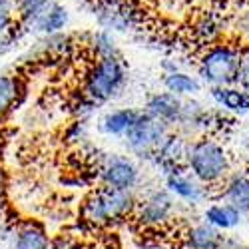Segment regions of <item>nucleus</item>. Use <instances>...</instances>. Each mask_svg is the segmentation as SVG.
<instances>
[{
  "mask_svg": "<svg viewBox=\"0 0 249 249\" xmlns=\"http://www.w3.org/2000/svg\"><path fill=\"white\" fill-rule=\"evenodd\" d=\"M86 46L90 50V54L94 58H112V56H122L120 54V46H118V40L116 34L110 30H104V28H96L94 32L86 34Z\"/></svg>",
  "mask_w": 249,
  "mask_h": 249,
  "instance_id": "nucleus-16",
  "label": "nucleus"
},
{
  "mask_svg": "<svg viewBox=\"0 0 249 249\" xmlns=\"http://www.w3.org/2000/svg\"><path fill=\"white\" fill-rule=\"evenodd\" d=\"M203 219L217 227L219 231H230L241 223V212L231 203H213L203 212Z\"/></svg>",
  "mask_w": 249,
  "mask_h": 249,
  "instance_id": "nucleus-15",
  "label": "nucleus"
},
{
  "mask_svg": "<svg viewBox=\"0 0 249 249\" xmlns=\"http://www.w3.org/2000/svg\"><path fill=\"white\" fill-rule=\"evenodd\" d=\"M138 116L140 112L132 108H120V110L108 112L102 118V130L108 136H124L130 130V126L136 122Z\"/></svg>",
  "mask_w": 249,
  "mask_h": 249,
  "instance_id": "nucleus-20",
  "label": "nucleus"
},
{
  "mask_svg": "<svg viewBox=\"0 0 249 249\" xmlns=\"http://www.w3.org/2000/svg\"><path fill=\"white\" fill-rule=\"evenodd\" d=\"M235 84H239V88L249 92V48L245 52H241L239 70H237V82H235Z\"/></svg>",
  "mask_w": 249,
  "mask_h": 249,
  "instance_id": "nucleus-26",
  "label": "nucleus"
},
{
  "mask_svg": "<svg viewBox=\"0 0 249 249\" xmlns=\"http://www.w3.org/2000/svg\"><path fill=\"white\" fill-rule=\"evenodd\" d=\"M181 106L183 102L179 100V96L172 94V92H156L146 100V106H143V112L150 114L156 120L165 122L168 126L179 122L181 116Z\"/></svg>",
  "mask_w": 249,
  "mask_h": 249,
  "instance_id": "nucleus-10",
  "label": "nucleus"
},
{
  "mask_svg": "<svg viewBox=\"0 0 249 249\" xmlns=\"http://www.w3.org/2000/svg\"><path fill=\"white\" fill-rule=\"evenodd\" d=\"M134 212H136V217L142 225L158 227V225H163L172 217L174 199H172L170 192H154L143 201L136 203Z\"/></svg>",
  "mask_w": 249,
  "mask_h": 249,
  "instance_id": "nucleus-8",
  "label": "nucleus"
},
{
  "mask_svg": "<svg viewBox=\"0 0 249 249\" xmlns=\"http://www.w3.org/2000/svg\"><path fill=\"white\" fill-rule=\"evenodd\" d=\"M70 24V8L62 0H52V2L40 12L32 22L28 24V32L38 36H48L56 32H64Z\"/></svg>",
  "mask_w": 249,
  "mask_h": 249,
  "instance_id": "nucleus-9",
  "label": "nucleus"
},
{
  "mask_svg": "<svg viewBox=\"0 0 249 249\" xmlns=\"http://www.w3.org/2000/svg\"><path fill=\"white\" fill-rule=\"evenodd\" d=\"M223 235L217 227L210 225L207 221L194 225L188 231V245L190 249H219Z\"/></svg>",
  "mask_w": 249,
  "mask_h": 249,
  "instance_id": "nucleus-18",
  "label": "nucleus"
},
{
  "mask_svg": "<svg viewBox=\"0 0 249 249\" xmlns=\"http://www.w3.org/2000/svg\"><path fill=\"white\" fill-rule=\"evenodd\" d=\"M100 178L104 185H110L116 190H134L140 179V172L130 158L124 156H110L104 161Z\"/></svg>",
  "mask_w": 249,
  "mask_h": 249,
  "instance_id": "nucleus-7",
  "label": "nucleus"
},
{
  "mask_svg": "<svg viewBox=\"0 0 249 249\" xmlns=\"http://www.w3.org/2000/svg\"><path fill=\"white\" fill-rule=\"evenodd\" d=\"M188 148H190V142L183 136L168 134V138L161 142V146L158 148V152L154 154L152 160L160 165V168L165 170V174H170L174 170H179V163L185 161Z\"/></svg>",
  "mask_w": 249,
  "mask_h": 249,
  "instance_id": "nucleus-11",
  "label": "nucleus"
},
{
  "mask_svg": "<svg viewBox=\"0 0 249 249\" xmlns=\"http://www.w3.org/2000/svg\"><path fill=\"white\" fill-rule=\"evenodd\" d=\"M227 203L235 205L237 210L249 212V174H235L227 179L225 188L221 192Z\"/></svg>",
  "mask_w": 249,
  "mask_h": 249,
  "instance_id": "nucleus-17",
  "label": "nucleus"
},
{
  "mask_svg": "<svg viewBox=\"0 0 249 249\" xmlns=\"http://www.w3.org/2000/svg\"><path fill=\"white\" fill-rule=\"evenodd\" d=\"M163 86L176 96H196L201 90V82L183 70H174L163 74Z\"/></svg>",
  "mask_w": 249,
  "mask_h": 249,
  "instance_id": "nucleus-19",
  "label": "nucleus"
},
{
  "mask_svg": "<svg viewBox=\"0 0 249 249\" xmlns=\"http://www.w3.org/2000/svg\"><path fill=\"white\" fill-rule=\"evenodd\" d=\"M14 249H50V239L42 223L26 221L16 230Z\"/></svg>",
  "mask_w": 249,
  "mask_h": 249,
  "instance_id": "nucleus-14",
  "label": "nucleus"
},
{
  "mask_svg": "<svg viewBox=\"0 0 249 249\" xmlns=\"http://www.w3.org/2000/svg\"><path fill=\"white\" fill-rule=\"evenodd\" d=\"M92 14L98 28L114 34H128L136 30L146 16L136 0H92Z\"/></svg>",
  "mask_w": 249,
  "mask_h": 249,
  "instance_id": "nucleus-5",
  "label": "nucleus"
},
{
  "mask_svg": "<svg viewBox=\"0 0 249 249\" xmlns=\"http://www.w3.org/2000/svg\"><path fill=\"white\" fill-rule=\"evenodd\" d=\"M212 98L219 108L233 114L249 112V92L231 86H212Z\"/></svg>",
  "mask_w": 249,
  "mask_h": 249,
  "instance_id": "nucleus-13",
  "label": "nucleus"
},
{
  "mask_svg": "<svg viewBox=\"0 0 249 249\" xmlns=\"http://www.w3.org/2000/svg\"><path fill=\"white\" fill-rule=\"evenodd\" d=\"M16 24V0H0V30H8Z\"/></svg>",
  "mask_w": 249,
  "mask_h": 249,
  "instance_id": "nucleus-24",
  "label": "nucleus"
},
{
  "mask_svg": "<svg viewBox=\"0 0 249 249\" xmlns=\"http://www.w3.org/2000/svg\"><path fill=\"white\" fill-rule=\"evenodd\" d=\"M52 0H16V20L24 30Z\"/></svg>",
  "mask_w": 249,
  "mask_h": 249,
  "instance_id": "nucleus-22",
  "label": "nucleus"
},
{
  "mask_svg": "<svg viewBox=\"0 0 249 249\" xmlns=\"http://www.w3.org/2000/svg\"><path fill=\"white\" fill-rule=\"evenodd\" d=\"M185 161H188V168L192 170V176L203 185L221 183L223 179H227L231 170V161L225 148L219 142L210 138L190 142Z\"/></svg>",
  "mask_w": 249,
  "mask_h": 249,
  "instance_id": "nucleus-1",
  "label": "nucleus"
},
{
  "mask_svg": "<svg viewBox=\"0 0 249 249\" xmlns=\"http://www.w3.org/2000/svg\"><path fill=\"white\" fill-rule=\"evenodd\" d=\"M2 197H4V174L0 170V205H2Z\"/></svg>",
  "mask_w": 249,
  "mask_h": 249,
  "instance_id": "nucleus-27",
  "label": "nucleus"
},
{
  "mask_svg": "<svg viewBox=\"0 0 249 249\" xmlns=\"http://www.w3.org/2000/svg\"><path fill=\"white\" fill-rule=\"evenodd\" d=\"M136 210V199L132 190H116L102 185L84 201V219L94 225H106L128 217Z\"/></svg>",
  "mask_w": 249,
  "mask_h": 249,
  "instance_id": "nucleus-3",
  "label": "nucleus"
},
{
  "mask_svg": "<svg viewBox=\"0 0 249 249\" xmlns=\"http://www.w3.org/2000/svg\"><path fill=\"white\" fill-rule=\"evenodd\" d=\"M22 94V82L14 74H0V118H4Z\"/></svg>",
  "mask_w": 249,
  "mask_h": 249,
  "instance_id": "nucleus-21",
  "label": "nucleus"
},
{
  "mask_svg": "<svg viewBox=\"0 0 249 249\" xmlns=\"http://www.w3.org/2000/svg\"><path fill=\"white\" fill-rule=\"evenodd\" d=\"M165 188H168L170 194L178 196L183 201H190V203H199L207 196L201 181L185 176L181 170H174L170 174H165Z\"/></svg>",
  "mask_w": 249,
  "mask_h": 249,
  "instance_id": "nucleus-12",
  "label": "nucleus"
},
{
  "mask_svg": "<svg viewBox=\"0 0 249 249\" xmlns=\"http://www.w3.org/2000/svg\"><path fill=\"white\" fill-rule=\"evenodd\" d=\"M22 26L16 24V26H12L8 30H0V58L6 56L14 48V44L18 42V30Z\"/></svg>",
  "mask_w": 249,
  "mask_h": 249,
  "instance_id": "nucleus-25",
  "label": "nucleus"
},
{
  "mask_svg": "<svg viewBox=\"0 0 249 249\" xmlns=\"http://www.w3.org/2000/svg\"><path fill=\"white\" fill-rule=\"evenodd\" d=\"M62 2H64V0H62Z\"/></svg>",
  "mask_w": 249,
  "mask_h": 249,
  "instance_id": "nucleus-29",
  "label": "nucleus"
},
{
  "mask_svg": "<svg viewBox=\"0 0 249 249\" xmlns=\"http://www.w3.org/2000/svg\"><path fill=\"white\" fill-rule=\"evenodd\" d=\"M219 34H221V24L212 14H207L205 18H201L196 24V36L199 38L201 44H207V46L213 44Z\"/></svg>",
  "mask_w": 249,
  "mask_h": 249,
  "instance_id": "nucleus-23",
  "label": "nucleus"
},
{
  "mask_svg": "<svg viewBox=\"0 0 249 249\" xmlns=\"http://www.w3.org/2000/svg\"><path fill=\"white\" fill-rule=\"evenodd\" d=\"M128 70L122 56L94 58L92 66L84 76V100L92 106L110 102L126 84Z\"/></svg>",
  "mask_w": 249,
  "mask_h": 249,
  "instance_id": "nucleus-2",
  "label": "nucleus"
},
{
  "mask_svg": "<svg viewBox=\"0 0 249 249\" xmlns=\"http://www.w3.org/2000/svg\"><path fill=\"white\" fill-rule=\"evenodd\" d=\"M241 50L231 44L213 42L199 60V76L210 86H231L237 82Z\"/></svg>",
  "mask_w": 249,
  "mask_h": 249,
  "instance_id": "nucleus-4",
  "label": "nucleus"
},
{
  "mask_svg": "<svg viewBox=\"0 0 249 249\" xmlns=\"http://www.w3.org/2000/svg\"><path fill=\"white\" fill-rule=\"evenodd\" d=\"M0 249H4V247H0Z\"/></svg>",
  "mask_w": 249,
  "mask_h": 249,
  "instance_id": "nucleus-28",
  "label": "nucleus"
},
{
  "mask_svg": "<svg viewBox=\"0 0 249 249\" xmlns=\"http://www.w3.org/2000/svg\"><path fill=\"white\" fill-rule=\"evenodd\" d=\"M168 134H170V126L165 122L156 120L146 112H140V116L130 126V130L124 134V138H126L128 150L134 156L152 160L158 148L161 146V142L168 138Z\"/></svg>",
  "mask_w": 249,
  "mask_h": 249,
  "instance_id": "nucleus-6",
  "label": "nucleus"
}]
</instances>
